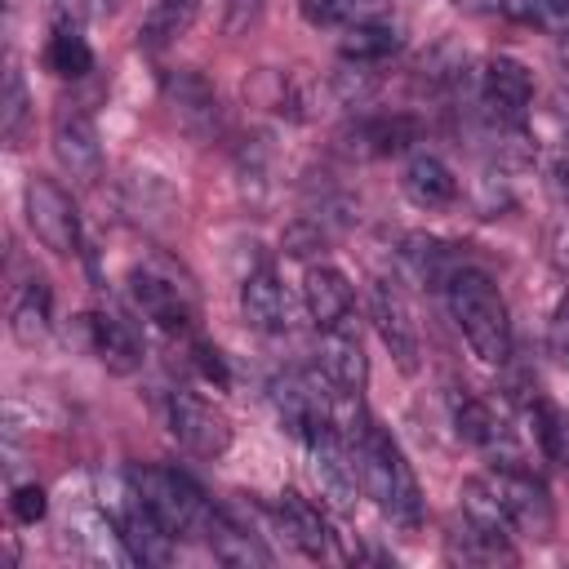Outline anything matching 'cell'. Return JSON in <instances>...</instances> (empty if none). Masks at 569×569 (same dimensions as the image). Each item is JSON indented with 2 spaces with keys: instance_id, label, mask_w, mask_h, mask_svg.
<instances>
[{
  "instance_id": "18",
  "label": "cell",
  "mask_w": 569,
  "mask_h": 569,
  "mask_svg": "<svg viewBox=\"0 0 569 569\" xmlns=\"http://www.w3.org/2000/svg\"><path fill=\"white\" fill-rule=\"evenodd\" d=\"M400 191L409 196V204H418V209L431 213V209H449V204L458 200V178H453V169H449L440 156L422 151V156H413V160L405 164Z\"/></svg>"
},
{
  "instance_id": "29",
  "label": "cell",
  "mask_w": 569,
  "mask_h": 569,
  "mask_svg": "<svg viewBox=\"0 0 569 569\" xmlns=\"http://www.w3.org/2000/svg\"><path fill=\"white\" fill-rule=\"evenodd\" d=\"M298 4H302V18L311 27H338V22L373 18L387 0H298Z\"/></svg>"
},
{
  "instance_id": "35",
  "label": "cell",
  "mask_w": 569,
  "mask_h": 569,
  "mask_svg": "<svg viewBox=\"0 0 569 569\" xmlns=\"http://www.w3.org/2000/svg\"><path fill=\"white\" fill-rule=\"evenodd\" d=\"M458 9H467V13H489V9H502V0H453Z\"/></svg>"
},
{
  "instance_id": "25",
  "label": "cell",
  "mask_w": 569,
  "mask_h": 569,
  "mask_svg": "<svg viewBox=\"0 0 569 569\" xmlns=\"http://www.w3.org/2000/svg\"><path fill=\"white\" fill-rule=\"evenodd\" d=\"M400 49V31L391 22H378V18H360V22H347V36H342V58L356 62V67H369V62H382L387 53Z\"/></svg>"
},
{
  "instance_id": "14",
  "label": "cell",
  "mask_w": 569,
  "mask_h": 569,
  "mask_svg": "<svg viewBox=\"0 0 569 569\" xmlns=\"http://www.w3.org/2000/svg\"><path fill=\"white\" fill-rule=\"evenodd\" d=\"M116 529H120V542L129 551V560L138 565H169L173 560V529L129 489V502L116 511Z\"/></svg>"
},
{
  "instance_id": "37",
  "label": "cell",
  "mask_w": 569,
  "mask_h": 569,
  "mask_svg": "<svg viewBox=\"0 0 569 569\" xmlns=\"http://www.w3.org/2000/svg\"><path fill=\"white\" fill-rule=\"evenodd\" d=\"M560 44H565V58H569V27L560 31Z\"/></svg>"
},
{
  "instance_id": "13",
  "label": "cell",
  "mask_w": 569,
  "mask_h": 569,
  "mask_svg": "<svg viewBox=\"0 0 569 569\" xmlns=\"http://www.w3.org/2000/svg\"><path fill=\"white\" fill-rule=\"evenodd\" d=\"M320 373L329 378V387L342 396V400H356L369 382V356H365V342H360V329L356 320H338L329 329H320Z\"/></svg>"
},
{
  "instance_id": "6",
  "label": "cell",
  "mask_w": 569,
  "mask_h": 569,
  "mask_svg": "<svg viewBox=\"0 0 569 569\" xmlns=\"http://www.w3.org/2000/svg\"><path fill=\"white\" fill-rule=\"evenodd\" d=\"M164 422H169V436L187 453H196V458H222L227 445H231L227 413L213 400H204V396H196L187 387H178V391L164 396Z\"/></svg>"
},
{
  "instance_id": "28",
  "label": "cell",
  "mask_w": 569,
  "mask_h": 569,
  "mask_svg": "<svg viewBox=\"0 0 569 569\" xmlns=\"http://www.w3.org/2000/svg\"><path fill=\"white\" fill-rule=\"evenodd\" d=\"M27 120H31V93H27L22 71L9 67L4 71V93H0V138H4V147H18L22 142Z\"/></svg>"
},
{
  "instance_id": "17",
  "label": "cell",
  "mask_w": 569,
  "mask_h": 569,
  "mask_svg": "<svg viewBox=\"0 0 569 569\" xmlns=\"http://www.w3.org/2000/svg\"><path fill=\"white\" fill-rule=\"evenodd\" d=\"M276 520H280V529L289 533V542H293L307 560H329L333 533H329L320 507H311L302 493H280V498H276Z\"/></svg>"
},
{
  "instance_id": "9",
  "label": "cell",
  "mask_w": 569,
  "mask_h": 569,
  "mask_svg": "<svg viewBox=\"0 0 569 569\" xmlns=\"http://www.w3.org/2000/svg\"><path fill=\"white\" fill-rule=\"evenodd\" d=\"M53 156L58 164L80 178V182H98L102 178V142H98V124L80 102H62L53 111Z\"/></svg>"
},
{
  "instance_id": "1",
  "label": "cell",
  "mask_w": 569,
  "mask_h": 569,
  "mask_svg": "<svg viewBox=\"0 0 569 569\" xmlns=\"http://www.w3.org/2000/svg\"><path fill=\"white\" fill-rule=\"evenodd\" d=\"M351 458H356V480L365 489V498H373V507L400 525V529H418L422 525V489L413 467L405 462L400 445L391 440V431H382L360 405L351 413V422L342 427Z\"/></svg>"
},
{
  "instance_id": "10",
  "label": "cell",
  "mask_w": 569,
  "mask_h": 569,
  "mask_svg": "<svg viewBox=\"0 0 569 569\" xmlns=\"http://www.w3.org/2000/svg\"><path fill=\"white\" fill-rule=\"evenodd\" d=\"M529 102H533L529 67L516 62V58H489L485 76H480V107H485V116L493 124L520 129L525 116H529Z\"/></svg>"
},
{
  "instance_id": "34",
  "label": "cell",
  "mask_w": 569,
  "mask_h": 569,
  "mask_svg": "<svg viewBox=\"0 0 569 569\" xmlns=\"http://www.w3.org/2000/svg\"><path fill=\"white\" fill-rule=\"evenodd\" d=\"M196 351V365H200V373L209 378V382H218V387H227V365H222V356L209 347V342H196L191 347Z\"/></svg>"
},
{
  "instance_id": "27",
  "label": "cell",
  "mask_w": 569,
  "mask_h": 569,
  "mask_svg": "<svg viewBox=\"0 0 569 569\" xmlns=\"http://www.w3.org/2000/svg\"><path fill=\"white\" fill-rule=\"evenodd\" d=\"M9 325H13V338L22 347H36V338L49 333V284L40 276L27 280V289L18 293V302L9 311Z\"/></svg>"
},
{
  "instance_id": "22",
  "label": "cell",
  "mask_w": 569,
  "mask_h": 569,
  "mask_svg": "<svg viewBox=\"0 0 569 569\" xmlns=\"http://www.w3.org/2000/svg\"><path fill=\"white\" fill-rule=\"evenodd\" d=\"M204 542H209L213 560H222V565H271V551L258 542V533H249L244 525H236L218 507H213V516L204 525Z\"/></svg>"
},
{
  "instance_id": "19",
  "label": "cell",
  "mask_w": 569,
  "mask_h": 569,
  "mask_svg": "<svg viewBox=\"0 0 569 569\" xmlns=\"http://www.w3.org/2000/svg\"><path fill=\"white\" fill-rule=\"evenodd\" d=\"M302 298H307V311H311L316 329H329V325H338V320H347V316L356 311V289H351V280H347L338 267H329V262H320V267L307 271Z\"/></svg>"
},
{
  "instance_id": "12",
  "label": "cell",
  "mask_w": 569,
  "mask_h": 569,
  "mask_svg": "<svg viewBox=\"0 0 569 569\" xmlns=\"http://www.w3.org/2000/svg\"><path fill=\"white\" fill-rule=\"evenodd\" d=\"M373 325L391 351V360L405 369V373H418V356H422V338H418V320H413V307L405 298V289L396 280H373Z\"/></svg>"
},
{
  "instance_id": "5",
  "label": "cell",
  "mask_w": 569,
  "mask_h": 569,
  "mask_svg": "<svg viewBox=\"0 0 569 569\" xmlns=\"http://www.w3.org/2000/svg\"><path fill=\"white\" fill-rule=\"evenodd\" d=\"M325 387H329V378L320 382V373H311V369H289V373H280V378L271 382V405H276L284 431L298 436L302 445L316 440L325 427L338 422L333 400H329Z\"/></svg>"
},
{
  "instance_id": "30",
  "label": "cell",
  "mask_w": 569,
  "mask_h": 569,
  "mask_svg": "<svg viewBox=\"0 0 569 569\" xmlns=\"http://www.w3.org/2000/svg\"><path fill=\"white\" fill-rule=\"evenodd\" d=\"M502 13L529 27H547L556 36L569 27V0H502Z\"/></svg>"
},
{
  "instance_id": "8",
  "label": "cell",
  "mask_w": 569,
  "mask_h": 569,
  "mask_svg": "<svg viewBox=\"0 0 569 569\" xmlns=\"http://www.w3.org/2000/svg\"><path fill=\"white\" fill-rule=\"evenodd\" d=\"M129 298L133 307L156 320L160 329L169 333H187L196 325V302H191V289L169 276V271H156V267H133L129 271Z\"/></svg>"
},
{
  "instance_id": "7",
  "label": "cell",
  "mask_w": 569,
  "mask_h": 569,
  "mask_svg": "<svg viewBox=\"0 0 569 569\" xmlns=\"http://www.w3.org/2000/svg\"><path fill=\"white\" fill-rule=\"evenodd\" d=\"M22 209H27V227L31 236L53 249L58 258H71L80 253V213L71 204V196L53 182V178H27V191H22Z\"/></svg>"
},
{
  "instance_id": "11",
  "label": "cell",
  "mask_w": 569,
  "mask_h": 569,
  "mask_svg": "<svg viewBox=\"0 0 569 569\" xmlns=\"http://www.w3.org/2000/svg\"><path fill=\"white\" fill-rule=\"evenodd\" d=\"M160 93L173 111V120L191 133V138H213L218 124H222V107H218V93L213 84L191 71V67H178V71H164L160 76Z\"/></svg>"
},
{
  "instance_id": "23",
  "label": "cell",
  "mask_w": 569,
  "mask_h": 569,
  "mask_svg": "<svg viewBox=\"0 0 569 569\" xmlns=\"http://www.w3.org/2000/svg\"><path fill=\"white\" fill-rule=\"evenodd\" d=\"M445 547H449V556L462 560V565H498V560H516L507 533H502V529H489V525H480V520H471V516H462V525H453V533H449Z\"/></svg>"
},
{
  "instance_id": "4",
  "label": "cell",
  "mask_w": 569,
  "mask_h": 569,
  "mask_svg": "<svg viewBox=\"0 0 569 569\" xmlns=\"http://www.w3.org/2000/svg\"><path fill=\"white\" fill-rule=\"evenodd\" d=\"M129 489L178 533V538H191V533H204L213 507L209 498L173 467H133L129 471Z\"/></svg>"
},
{
  "instance_id": "3",
  "label": "cell",
  "mask_w": 569,
  "mask_h": 569,
  "mask_svg": "<svg viewBox=\"0 0 569 569\" xmlns=\"http://www.w3.org/2000/svg\"><path fill=\"white\" fill-rule=\"evenodd\" d=\"M476 480L485 485V493L493 498V507H498V516L507 520L511 533L533 538V542H547L551 538V529H556L551 498H547V489L529 471H520L516 462H498L493 471H485Z\"/></svg>"
},
{
  "instance_id": "16",
  "label": "cell",
  "mask_w": 569,
  "mask_h": 569,
  "mask_svg": "<svg viewBox=\"0 0 569 569\" xmlns=\"http://www.w3.org/2000/svg\"><path fill=\"white\" fill-rule=\"evenodd\" d=\"M84 333H89V351L102 360L107 373H133L142 365V342L138 333L129 329V320L111 316V311H98V316H84Z\"/></svg>"
},
{
  "instance_id": "2",
  "label": "cell",
  "mask_w": 569,
  "mask_h": 569,
  "mask_svg": "<svg viewBox=\"0 0 569 569\" xmlns=\"http://www.w3.org/2000/svg\"><path fill=\"white\" fill-rule=\"evenodd\" d=\"M445 298L471 356L480 365H502L511 356V316L498 284L480 267H453L445 280Z\"/></svg>"
},
{
  "instance_id": "33",
  "label": "cell",
  "mask_w": 569,
  "mask_h": 569,
  "mask_svg": "<svg viewBox=\"0 0 569 569\" xmlns=\"http://www.w3.org/2000/svg\"><path fill=\"white\" fill-rule=\"evenodd\" d=\"M551 351L569 365V293L560 298V307H556V316H551Z\"/></svg>"
},
{
  "instance_id": "15",
  "label": "cell",
  "mask_w": 569,
  "mask_h": 569,
  "mask_svg": "<svg viewBox=\"0 0 569 569\" xmlns=\"http://www.w3.org/2000/svg\"><path fill=\"white\" fill-rule=\"evenodd\" d=\"M240 311H244L249 329H258V333H284L289 329V298H284L276 267L262 262L240 280Z\"/></svg>"
},
{
  "instance_id": "24",
  "label": "cell",
  "mask_w": 569,
  "mask_h": 569,
  "mask_svg": "<svg viewBox=\"0 0 569 569\" xmlns=\"http://www.w3.org/2000/svg\"><path fill=\"white\" fill-rule=\"evenodd\" d=\"M418 124L409 116H378V120H360L347 138H351V151L360 156H396L413 142Z\"/></svg>"
},
{
  "instance_id": "20",
  "label": "cell",
  "mask_w": 569,
  "mask_h": 569,
  "mask_svg": "<svg viewBox=\"0 0 569 569\" xmlns=\"http://www.w3.org/2000/svg\"><path fill=\"white\" fill-rule=\"evenodd\" d=\"M453 427H458V436H462L467 445H476V449H485V453H493V458H502V462H516V458H511L507 422H502L485 400L458 396V400H453Z\"/></svg>"
},
{
  "instance_id": "21",
  "label": "cell",
  "mask_w": 569,
  "mask_h": 569,
  "mask_svg": "<svg viewBox=\"0 0 569 569\" xmlns=\"http://www.w3.org/2000/svg\"><path fill=\"white\" fill-rule=\"evenodd\" d=\"M200 18V0H156L142 22H138V49L142 53H160L169 44H178Z\"/></svg>"
},
{
  "instance_id": "36",
  "label": "cell",
  "mask_w": 569,
  "mask_h": 569,
  "mask_svg": "<svg viewBox=\"0 0 569 569\" xmlns=\"http://www.w3.org/2000/svg\"><path fill=\"white\" fill-rule=\"evenodd\" d=\"M556 178H560V191L569 196V142H565V151H560V164H556Z\"/></svg>"
},
{
  "instance_id": "26",
  "label": "cell",
  "mask_w": 569,
  "mask_h": 569,
  "mask_svg": "<svg viewBox=\"0 0 569 569\" xmlns=\"http://www.w3.org/2000/svg\"><path fill=\"white\" fill-rule=\"evenodd\" d=\"M44 62H49V71L62 76V80H80V76L93 71V49H89V40L80 36V27L58 22L53 36H49V44H44Z\"/></svg>"
},
{
  "instance_id": "32",
  "label": "cell",
  "mask_w": 569,
  "mask_h": 569,
  "mask_svg": "<svg viewBox=\"0 0 569 569\" xmlns=\"http://www.w3.org/2000/svg\"><path fill=\"white\" fill-rule=\"evenodd\" d=\"M262 4H267V0H227V4H222V31H227V36H244V31L262 18Z\"/></svg>"
},
{
  "instance_id": "31",
  "label": "cell",
  "mask_w": 569,
  "mask_h": 569,
  "mask_svg": "<svg viewBox=\"0 0 569 569\" xmlns=\"http://www.w3.org/2000/svg\"><path fill=\"white\" fill-rule=\"evenodd\" d=\"M9 507H13V520L36 525V520H44V511H49V493H44L40 485H18Z\"/></svg>"
}]
</instances>
